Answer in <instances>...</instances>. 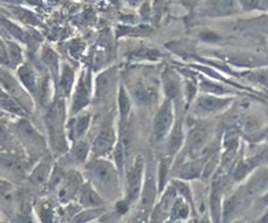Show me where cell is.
Listing matches in <instances>:
<instances>
[{
  "mask_svg": "<svg viewBox=\"0 0 268 223\" xmlns=\"http://www.w3.org/2000/svg\"><path fill=\"white\" fill-rule=\"evenodd\" d=\"M91 151L90 145L88 144V141L82 140V139H79L74 142V146L72 150L73 157L75 159V162H78L79 164H83L87 160L88 154Z\"/></svg>",
  "mask_w": 268,
  "mask_h": 223,
  "instance_id": "484cf974",
  "label": "cell"
},
{
  "mask_svg": "<svg viewBox=\"0 0 268 223\" xmlns=\"http://www.w3.org/2000/svg\"><path fill=\"white\" fill-rule=\"evenodd\" d=\"M245 10H267L268 0H239Z\"/></svg>",
  "mask_w": 268,
  "mask_h": 223,
  "instance_id": "1f68e13d",
  "label": "cell"
},
{
  "mask_svg": "<svg viewBox=\"0 0 268 223\" xmlns=\"http://www.w3.org/2000/svg\"><path fill=\"white\" fill-rule=\"evenodd\" d=\"M230 98H220L217 97V96L203 95L197 98L195 111L198 114L215 113L226 108L230 104Z\"/></svg>",
  "mask_w": 268,
  "mask_h": 223,
  "instance_id": "52a82bcc",
  "label": "cell"
},
{
  "mask_svg": "<svg viewBox=\"0 0 268 223\" xmlns=\"http://www.w3.org/2000/svg\"><path fill=\"white\" fill-rule=\"evenodd\" d=\"M190 208H189V202L184 199L183 196L176 199L174 207H172L170 218L171 221H178V220H184L189 216Z\"/></svg>",
  "mask_w": 268,
  "mask_h": 223,
  "instance_id": "cb8c5ba5",
  "label": "cell"
},
{
  "mask_svg": "<svg viewBox=\"0 0 268 223\" xmlns=\"http://www.w3.org/2000/svg\"><path fill=\"white\" fill-rule=\"evenodd\" d=\"M46 128L53 151L58 153L67 151L66 108L62 100L54 102L48 108V112L46 114Z\"/></svg>",
  "mask_w": 268,
  "mask_h": 223,
  "instance_id": "7a4b0ae2",
  "label": "cell"
},
{
  "mask_svg": "<svg viewBox=\"0 0 268 223\" xmlns=\"http://www.w3.org/2000/svg\"><path fill=\"white\" fill-rule=\"evenodd\" d=\"M39 100L42 104H47L49 100V96H51V83H49V79L47 76L42 77L39 81L38 85V92Z\"/></svg>",
  "mask_w": 268,
  "mask_h": 223,
  "instance_id": "f546056e",
  "label": "cell"
},
{
  "mask_svg": "<svg viewBox=\"0 0 268 223\" xmlns=\"http://www.w3.org/2000/svg\"><path fill=\"white\" fill-rule=\"evenodd\" d=\"M168 153L170 156H175L176 153L179 151V148L183 144L184 135H183V128H181L180 123H176L172 128L171 132L168 136Z\"/></svg>",
  "mask_w": 268,
  "mask_h": 223,
  "instance_id": "44dd1931",
  "label": "cell"
},
{
  "mask_svg": "<svg viewBox=\"0 0 268 223\" xmlns=\"http://www.w3.org/2000/svg\"><path fill=\"white\" fill-rule=\"evenodd\" d=\"M115 130L110 124H106L98 132L91 145V153L95 158L106 157L115 148L117 144Z\"/></svg>",
  "mask_w": 268,
  "mask_h": 223,
  "instance_id": "8992f818",
  "label": "cell"
},
{
  "mask_svg": "<svg viewBox=\"0 0 268 223\" xmlns=\"http://www.w3.org/2000/svg\"><path fill=\"white\" fill-rule=\"evenodd\" d=\"M168 169H169V164L165 160H162L159 164V171H158V188L159 191L163 190L165 185V178L168 176Z\"/></svg>",
  "mask_w": 268,
  "mask_h": 223,
  "instance_id": "e575fe53",
  "label": "cell"
},
{
  "mask_svg": "<svg viewBox=\"0 0 268 223\" xmlns=\"http://www.w3.org/2000/svg\"><path fill=\"white\" fill-rule=\"evenodd\" d=\"M203 171V163L199 160H195V162L187 163L180 168L179 175L180 179L184 180H191V179H196L200 175V173Z\"/></svg>",
  "mask_w": 268,
  "mask_h": 223,
  "instance_id": "603a6c76",
  "label": "cell"
},
{
  "mask_svg": "<svg viewBox=\"0 0 268 223\" xmlns=\"http://www.w3.org/2000/svg\"><path fill=\"white\" fill-rule=\"evenodd\" d=\"M2 24H4V25H6V26H7L8 27V30H11V32H12V34H13V35H15V36H17V38H20V39H23V35H24V34H23V32H21V30L19 29V28H18V27L17 26H14V25L13 24H11V23H8V21H6L5 19L4 20H2Z\"/></svg>",
  "mask_w": 268,
  "mask_h": 223,
  "instance_id": "f35d334b",
  "label": "cell"
},
{
  "mask_svg": "<svg viewBox=\"0 0 268 223\" xmlns=\"http://www.w3.org/2000/svg\"><path fill=\"white\" fill-rule=\"evenodd\" d=\"M18 77H19L21 84L26 88L27 91H30L32 95L38 92L39 81L36 80L34 70L30 66H21L18 69Z\"/></svg>",
  "mask_w": 268,
  "mask_h": 223,
  "instance_id": "e0dca14e",
  "label": "cell"
},
{
  "mask_svg": "<svg viewBox=\"0 0 268 223\" xmlns=\"http://www.w3.org/2000/svg\"><path fill=\"white\" fill-rule=\"evenodd\" d=\"M42 60H44L46 66L48 67V69L51 70L54 75H58L59 57L57 53L51 48H45L44 52H42Z\"/></svg>",
  "mask_w": 268,
  "mask_h": 223,
  "instance_id": "f1b7e54d",
  "label": "cell"
},
{
  "mask_svg": "<svg viewBox=\"0 0 268 223\" xmlns=\"http://www.w3.org/2000/svg\"><path fill=\"white\" fill-rule=\"evenodd\" d=\"M15 130H17L18 136L29 147H39L44 142L38 131H35V129L30 125L29 120H20L15 125Z\"/></svg>",
  "mask_w": 268,
  "mask_h": 223,
  "instance_id": "30bf717a",
  "label": "cell"
},
{
  "mask_svg": "<svg viewBox=\"0 0 268 223\" xmlns=\"http://www.w3.org/2000/svg\"><path fill=\"white\" fill-rule=\"evenodd\" d=\"M266 138H267V140H268V132H267V136H266Z\"/></svg>",
  "mask_w": 268,
  "mask_h": 223,
  "instance_id": "b9f144b4",
  "label": "cell"
},
{
  "mask_svg": "<svg viewBox=\"0 0 268 223\" xmlns=\"http://www.w3.org/2000/svg\"><path fill=\"white\" fill-rule=\"evenodd\" d=\"M119 110L123 122L128 119L131 110V98L129 96L127 89L121 85L119 89Z\"/></svg>",
  "mask_w": 268,
  "mask_h": 223,
  "instance_id": "d4e9b609",
  "label": "cell"
},
{
  "mask_svg": "<svg viewBox=\"0 0 268 223\" xmlns=\"http://www.w3.org/2000/svg\"><path fill=\"white\" fill-rule=\"evenodd\" d=\"M163 88L166 95V98L174 101L180 94V82L179 77L175 71L170 69H166L162 75Z\"/></svg>",
  "mask_w": 268,
  "mask_h": 223,
  "instance_id": "7c38bea8",
  "label": "cell"
},
{
  "mask_svg": "<svg viewBox=\"0 0 268 223\" xmlns=\"http://www.w3.org/2000/svg\"><path fill=\"white\" fill-rule=\"evenodd\" d=\"M255 165H257V164L253 162V159L240 163L238 167H237L236 173H234V178H236V180H242V179H244L245 176L252 171V168H253Z\"/></svg>",
  "mask_w": 268,
  "mask_h": 223,
  "instance_id": "4dcf8cb0",
  "label": "cell"
},
{
  "mask_svg": "<svg viewBox=\"0 0 268 223\" xmlns=\"http://www.w3.org/2000/svg\"><path fill=\"white\" fill-rule=\"evenodd\" d=\"M51 172H52V166L51 163L47 160H42L38 164V166L33 169V172L30 173V181L36 186H42L48 181V179L51 178Z\"/></svg>",
  "mask_w": 268,
  "mask_h": 223,
  "instance_id": "ffe728a7",
  "label": "cell"
},
{
  "mask_svg": "<svg viewBox=\"0 0 268 223\" xmlns=\"http://www.w3.org/2000/svg\"><path fill=\"white\" fill-rule=\"evenodd\" d=\"M103 210L100 208H87L85 212L79 214L78 216L74 218L73 221L75 222H87V221H91V220L96 218V216L102 214Z\"/></svg>",
  "mask_w": 268,
  "mask_h": 223,
  "instance_id": "d6a6232c",
  "label": "cell"
},
{
  "mask_svg": "<svg viewBox=\"0 0 268 223\" xmlns=\"http://www.w3.org/2000/svg\"><path fill=\"white\" fill-rule=\"evenodd\" d=\"M208 138V131L204 128H195L187 136V147L191 153H197L206 144Z\"/></svg>",
  "mask_w": 268,
  "mask_h": 223,
  "instance_id": "2e32d148",
  "label": "cell"
},
{
  "mask_svg": "<svg viewBox=\"0 0 268 223\" xmlns=\"http://www.w3.org/2000/svg\"><path fill=\"white\" fill-rule=\"evenodd\" d=\"M80 203L86 208H98L103 204V200L101 199L100 195L94 191V188L90 185H86L81 188L79 195Z\"/></svg>",
  "mask_w": 268,
  "mask_h": 223,
  "instance_id": "ac0fdd59",
  "label": "cell"
},
{
  "mask_svg": "<svg viewBox=\"0 0 268 223\" xmlns=\"http://www.w3.org/2000/svg\"><path fill=\"white\" fill-rule=\"evenodd\" d=\"M8 52V57H10V63L12 64H19L21 60H23V53H21V49L19 46L15 45L13 42L8 43L7 47Z\"/></svg>",
  "mask_w": 268,
  "mask_h": 223,
  "instance_id": "836d02e7",
  "label": "cell"
},
{
  "mask_svg": "<svg viewBox=\"0 0 268 223\" xmlns=\"http://www.w3.org/2000/svg\"><path fill=\"white\" fill-rule=\"evenodd\" d=\"M202 86H203V89H204L206 92H210V94L221 95V94H225V92H226V90H225V89L221 85L214 84V83H211L208 81H203L202 82Z\"/></svg>",
  "mask_w": 268,
  "mask_h": 223,
  "instance_id": "d590c367",
  "label": "cell"
},
{
  "mask_svg": "<svg viewBox=\"0 0 268 223\" xmlns=\"http://www.w3.org/2000/svg\"><path fill=\"white\" fill-rule=\"evenodd\" d=\"M156 196V182H155V174L153 172H148L146 181L143 184L141 193V209L144 213H149L152 208L153 201Z\"/></svg>",
  "mask_w": 268,
  "mask_h": 223,
  "instance_id": "9c48e42d",
  "label": "cell"
},
{
  "mask_svg": "<svg viewBox=\"0 0 268 223\" xmlns=\"http://www.w3.org/2000/svg\"><path fill=\"white\" fill-rule=\"evenodd\" d=\"M83 45H81L79 41L74 42V45L70 47V51H72V54L74 55V57H79V55L81 54L83 51Z\"/></svg>",
  "mask_w": 268,
  "mask_h": 223,
  "instance_id": "ab89813d",
  "label": "cell"
},
{
  "mask_svg": "<svg viewBox=\"0 0 268 223\" xmlns=\"http://www.w3.org/2000/svg\"><path fill=\"white\" fill-rule=\"evenodd\" d=\"M89 125H90V114L89 113H83L78 118L72 120V123H69L68 125L69 137L72 138V140L76 141L81 139L88 131Z\"/></svg>",
  "mask_w": 268,
  "mask_h": 223,
  "instance_id": "9a60e30c",
  "label": "cell"
},
{
  "mask_svg": "<svg viewBox=\"0 0 268 223\" xmlns=\"http://www.w3.org/2000/svg\"><path fill=\"white\" fill-rule=\"evenodd\" d=\"M93 83H91V73L90 70L83 71L80 76L78 84L74 90L73 107L72 112L79 113L82 109L89 104L91 98V91H93Z\"/></svg>",
  "mask_w": 268,
  "mask_h": 223,
  "instance_id": "5b68a950",
  "label": "cell"
},
{
  "mask_svg": "<svg viewBox=\"0 0 268 223\" xmlns=\"http://www.w3.org/2000/svg\"><path fill=\"white\" fill-rule=\"evenodd\" d=\"M236 10V0H211L205 5L204 14L225 15Z\"/></svg>",
  "mask_w": 268,
  "mask_h": 223,
  "instance_id": "5bb4252c",
  "label": "cell"
},
{
  "mask_svg": "<svg viewBox=\"0 0 268 223\" xmlns=\"http://www.w3.org/2000/svg\"><path fill=\"white\" fill-rule=\"evenodd\" d=\"M251 79L253 80V81L261 83V84L268 85V70H263V71H259V73L252 74Z\"/></svg>",
  "mask_w": 268,
  "mask_h": 223,
  "instance_id": "8d00e7d4",
  "label": "cell"
},
{
  "mask_svg": "<svg viewBox=\"0 0 268 223\" xmlns=\"http://www.w3.org/2000/svg\"><path fill=\"white\" fill-rule=\"evenodd\" d=\"M80 185H81V179H80V176L76 173L72 172L67 175V178L64 176L60 191H59L60 199L62 201H67L70 197H73L80 190Z\"/></svg>",
  "mask_w": 268,
  "mask_h": 223,
  "instance_id": "4fadbf2b",
  "label": "cell"
},
{
  "mask_svg": "<svg viewBox=\"0 0 268 223\" xmlns=\"http://www.w3.org/2000/svg\"><path fill=\"white\" fill-rule=\"evenodd\" d=\"M86 172L97 191L104 195H115L119 190V172L112 163L96 158L88 164Z\"/></svg>",
  "mask_w": 268,
  "mask_h": 223,
  "instance_id": "6da1fadb",
  "label": "cell"
},
{
  "mask_svg": "<svg viewBox=\"0 0 268 223\" xmlns=\"http://www.w3.org/2000/svg\"><path fill=\"white\" fill-rule=\"evenodd\" d=\"M253 162L257 164V165H258V164H260V163L267 164L268 163V147L264 148V150L261 151V152L259 153L257 157L253 158Z\"/></svg>",
  "mask_w": 268,
  "mask_h": 223,
  "instance_id": "74e56055",
  "label": "cell"
},
{
  "mask_svg": "<svg viewBox=\"0 0 268 223\" xmlns=\"http://www.w3.org/2000/svg\"><path fill=\"white\" fill-rule=\"evenodd\" d=\"M177 193L178 192L176 190L174 184H172L170 187L166 188V191L164 192V194H163L161 199V202L157 204L155 209H153L151 219L152 222H162L164 221L168 216H170L171 209L172 207H174Z\"/></svg>",
  "mask_w": 268,
  "mask_h": 223,
  "instance_id": "ba28073f",
  "label": "cell"
},
{
  "mask_svg": "<svg viewBox=\"0 0 268 223\" xmlns=\"http://www.w3.org/2000/svg\"><path fill=\"white\" fill-rule=\"evenodd\" d=\"M200 36H202V39L205 40V41H217V40H219V36L212 32L203 33Z\"/></svg>",
  "mask_w": 268,
  "mask_h": 223,
  "instance_id": "60d3db41",
  "label": "cell"
},
{
  "mask_svg": "<svg viewBox=\"0 0 268 223\" xmlns=\"http://www.w3.org/2000/svg\"><path fill=\"white\" fill-rule=\"evenodd\" d=\"M144 159L143 157L138 156L135 159L134 164L127 172L125 178V202L129 206L134 204L141 197L142 188H143V176H144Z\"/></svg>",
  "mask_w": 268,
  "mask_h": 223,
  "instance_id": "3957f363",
  "label": "cell"
},
{
  "mask_svg": "<svg viewBox=\"0 0 268 223\" xmlns=\"http://www.w3.org/2000/svg\"><path fill=\"white\" fill-rule=\"evenodd\" d=\"M59 85H60V89L63 95L68 96L72 92L74 88V71L69 66L63 67Z\"/></svg>",
  "mask_w": 268,
  "mask_h": 223,
  "instance_id": "4316f807",
  "label": "cell"
},
{
  "mask_svg": "<svg viewBox=\"0 0 268 223\" xmlns=\"http://www.w3.org/2000/svg\"><path fill=\"white\" fill-rule=\"evenodd\" d=\"M174 120V103H172V100L166 98L153 119V136L157 141L162 142L164 141L165 138H168L169 133L171 132L175 125Z\"/></svg>",
  "mask_w": 268,
  "mask_h": 223,
  "instance_id": "277c9868",
  "label": "cell"
},
{
  "mask_svg": "<svg viewBox=\"0 0 268 223\" xmlns=\"http://www.w3.org/2000/svg\"><path fill=\"white\" fill-rule=\"evenodd\" d=\"M117 73L115 68H109L104 70L95 80V96L96 98L103 97L110 91V89L114 86V83L116 82Z\"/></svg>",
  "mask_w": 268,
  "mask_h": 223,
  "instance_id": "8fae6325",
  "label": "cell"
},
{
  "mask_svg": "<svg viewBox=\"0 0 268 223\" xmlns=\"http://www.w3.org/2000/svg\"><path fill=\"white\" fill-rule=\"evenodd\" d=\"M211 212L214 221H219V216L221 213V191L218 182L213 185V190L211 193Z\"/></svg>",
  "mask_w": 268,
  "mask_h": 223,
  "instance_id": "83f0119b",
  "label": "cell"
},
{
  "mask_svg": "<svg viewBox=\"0 0 268 223\" xmlns=\"http://www.w3.org/2000/svg\"><path fill=\"white\" fill-rule=\"evenodd\" d=\"M2 171H7L15 175H23L25 172V164L19 157L13 154H1Z\"/></svg>",
  "mask_w": 268,
  "mask_h": 223,
  "instance_id": "d6986e66",
  "label": "cell"
},
{
  "mask_svg": "<svg viewBox=\"0 0 268 223\" xmlns=\"http://www.w3.org/2000/svg\"><path fill=\"white\" fill-rule=\"evenodd\" d=\"M1 108L2 110L7 111V112L19 114V116H25L26 111L21 107V104L18 103L8 92L5 91V89L1 92Z\"/></svg>",
  "mask_w": 268,
  "mask_h": 223,
  "instance_id": "7402d4cb",
  "label": "cell"
}]
</instances>
